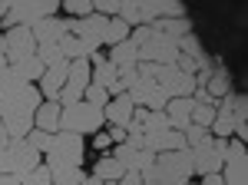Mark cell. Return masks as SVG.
<instances>
[{
  "instance_id": "obj_1",
  "label": "cell",
  "mask_w": 248,
  "mask_h": 185,
  "mask_svg": "<svg viewBox=\"0 0 248 185\" xmlns=\"http://www.w3.org/2000/svg\"><path fill=\"white\" fill-rule=\"evenodd\" d=\"M192 179V152L179 149V152H159L153 166L142 169V182L149 185H186Z\"/></svg>"
},
{
  "instance_id": "obj_2",
  "label": "cell",
  "mask_w": 248,
  "mask_h": 185,
  "mask_svg": "<svg viewBox=\"0 0 248 185\" xmlns=\"http://www.w3.org/2000/svg\"><path fill=\"white\" fill-rule=\"evenodd\" d=\"M79 159H83V136H77V132H60V136H53V146L46 152V162L43 166L50 172V179H57L66 169H77Z\"/></svg>"
},
{
  "instance_id": "obj_3",
  "label": "cell",
  "mask_w": 248,
  "mask_h": 185,
  "mask_svg": "<svg viewBox=\"0 0 248 185\" xmlns=\"http://www.w3.org/2000/svg\"><path fill=\"white\" fill-rule=\"evenodd\" d=\"M60 3H53V0H10V14H7V27L14 30V27H33V23H40V20L53 17L57 14Z\"/></svg>"
},
{
  "instance_id": "obj_4",
  "label": "cell",
  "mask_w": 248,
  "mask_h": 185,
  "mask_svg": "<svg viewBox=\"0 0 248 185\" xmlns=\"http://www.w3.org/2000/svg\"><path fill=\"white\" fill-rule=\"evenodd\" d=\"M103 109H96V106H90L86 99H79L77 106H66V109H60V129L63 132H77V136H83V132H93L103 126Z\"/></svg>"
},
{
  "instance_id": "obj_5",
  "label": "cell",
  "mask_w": 248,
  "mask_h": 185,
  "mask_svg": "<svg viewBox=\"0 0 248 185\" xmlns=\"http://www.w3.org/2000/svg\"><path fill=\"white\" fill-rule=\"evenodd\" d=\"M192 172L202 175H215L225 166V152H229V139H205L199 146H192Z\"/></svg>"
},
{
  "instance_id": "obj_6",
  "label": "cell",
  "mask_w": 248,
  "mask_h": 185,
  "mask_svg": "<svg viewBox=\"0 0 248 185\" xmlns=\"http://www.w3.org/2000/svg\"><path fill=\"white\" fill-rule=\"evenodd\" d=\"M179 60V40L166 37V33H155L139 46V63H162V66H172Z\"/></svg>"
},
{
  "instance_id": "obj_7",
  "label": "cell",
  "mask_w": 248,
  "mask_h": 185,
  "mask_svg": "<svg viewBox=\"0 0 248 185\" xmlns=\"http://www.w3.org/2000/svg\"><path fill=\"white\" fill-rule=\"evenodd\" d=\"M129 99H133V106H142V109H166V103H169V92L162 90L155 79H149V76H139V83L136 86H129Z\"/></svg>"
},
{
  "instance_id": "obj_8",
  "label": "cell",
  "mask_w": 248,
  "mask_h": 185,
  "mask_svg": "<svg viewBox=\"0 0 248 185\" xmlns=\"http://www.w3.org/2000/svg\"><path fill=\"white\" fill-rule=\"evenodd\" d=\"M7 152H10V172L17 175L20 182H23L33 169H40V152L30 146L27 139H10Z\"/></svg>"
},
{
  "instance_id": "obj_9",
  "label": "cell",
  "mask_w": 248,
  "mask_h": 185,
  "mask_svg": "<svg viewBox=\"0 0 248 185\" xmlns=\"http://www.w3.org/2000/svg\"><path fill=\"white\" fill-rule=\"evenodd\" d=\"M225 179L222 185H248V152L245 142H229V152H225Z\"/></svg>"
},
{
  "instance_id": "obj_10",
  "label": "cell",
  "mask_w": 248,
  "mask_h": 185,
  "mask_svg": "<svg viewBox=\"0 0 248 185\" xmlns=\"http://www.w3.org/2000/svg\"><path fill=\"white\" fill-rule=\"evenodd\" d=\"M27 56H37V40L27 27H14L7 33V63H23Z\"/></svg>"
},
{
  "instance_id": "obj_11",
  "label": "cell",
  "mask_w": 248,
  "mask_h": 185,
  "mask_svg": "<svg viewBox=\"0 0 248 185\" xmlns=\"http://www.w3.org/2000/svg\"><path fill=\"white\" fill-rule=\"evenodd\" d=\"M106 23H109L106 17H99V14H90V17L77 20V23H66V30H70L73 37H79V40H90V43H99V46H103V37H106Z\"/></svg>"
},
{
  "instance_id": "obj_12",
  "label": "cell",
  "mask_w": 248,
  "mask_h": 185,
  "mask_svg": "<svg viewBox=\"0 0 248 185\" xmlns=\"http://www.w3.org/2000/svg\"><path fill=\"white\" fill-rule=\"evenodd\" d=\"M142 149H149V152H179V149H189L186 146V136L182 132H175V129H162V132H146V146Z\"/></svg>"
},
{
  "instance_id": "obj_13",
  "label": "cell",
  "mask_w": 248,
  "mask_h": 185,
  "mask_svg": "<svg viewBox=\"0 0 248 185\" xmlns=\"http://www.w3.org/2000/svg\"><path fill=\"white\" fill-rule=\"evenodd\" d=\"M66 79H70V60H60V63H50L46 66V73L40 76V86H43V96H50V99H57V92L66 86Z\"/></svg>"
},
{
  "instance_id": "obj_14",
  "label": "cell",
  "mask_w": 248,
  "mask_h": 185,
  "mask_svg": "<svg viewBox=\"0 0 248 185\" xmlns=\"http://www.w3.org/2000/svg\"><path fill=\"white\" fill-rule=\"evenodd\" d=\"M113 159H116V162H123L126 169H136V172H142V169L153 166L155 152H149V149H133V146H126V142H119V146L113 149Z\"/></svg>"
},
{
  "instance_id": "obj_15",
  "label": "cell",
  "mask_w": 248,
  "mask_h": 185,
  "mask_svg": "<svg viewBox=\"0 0 248 185\" xmlns=\"http://www.w3.org/2000/svg\"><path fill=\"white\" fill-rule=\"evenodd\" d=\"M133 99H129V92H123V96H113L109 103H106V109H103V116L113 123V126H119V129H126L129 123H133Z\"/></svg>"
},
{
  "instance_id": "obj_16",
  "label": "cell",
  "mask_w": 248,
  "mask_h": 185,
  "mask_svg": "<svg viewBox=\"0 0 248 185\" xmlns=\"http://www.w3.org/2000/svg\"><path fill=\"white\" fill-rule=\"evenodd\" d=\"M166 116H169V126L175 132H186L192 126V109H195V99H169V103H166Z\"/></svg>"
},
{
  "instance_id": "obj_17",
  "label": "cell",
  "mask_w": 248,
  "mask_h": 185,
  "mask_svg": "<svg viewBox=\"0 0 248 185\" xmlns=\"http://www.w3.org/2000/svg\"><path fill=\"white\" fill-rule=\"evenodd\" d=\"M30 33H33L37 43H60L70 30H66V23H63V20L46 17V20H40V23H33V27H30Z\"/></svg>"
},
{
  "instance_id": "obj_18",
  "label": "cell",
  "mask_w": 248,
  "mask_h": 185,
  "mask_svg": "<svg viewBox=\"0 0 248 185\" xmlns=\"http://www.w3.org/2000/svg\"><path fill=\"white\" fill-rule=\"evenodd\" d=\"M93 86H103V90H109V96H123V86H119V66L116 63H99L93 66Z\"/></svg>"
},
{
  "instance_id": "obj_19",
  "label": "cell",
  "mask_w": 248,
  "mask_h": 185,
  "mask_svg": "<svg viewBox=\"0 0 248 185\" xmlns=\"http://www.w3.org/2000/svg\"><path fill=\"white\" fill-rule=\"evenodd\" d=\"M93 83V63L90 60H73L70 63V79H66V86H73V90H86Z\"/></svg>"
},
{
  "instance_id": "obj_20",
  "label": "cell",
  "mask_w": 248,
  "mask_h": 185,
  "mask_svg": "<svg viewBox=\"0 0 248 185\" xmlns=\"http://www.w3.org/2000/svg\"><path fill=\"white\" fill-rule=\"evenodd\" d=\"M60 109H63V106H60L57 99H50V103H43V106L37 109L33 123H37V126H40L43 132H53V129L60 126Z\"/></svg>"
},
{
  "instance_id": "obj_21",
  "label": "cell",
  "mask_w": 248,
  "mask_h": 185,
  "mask_svg": "<svg viewBox=\"0 0 248 185\" xmlns=\"http://www.w3.org/2000/svg\"><path fill=\"white\" fill-rule=\"evenodd\" d=\"M109 63H116V66H136V63H139V46L129 43V40L116 43L113 53H109Z\"/></svg>"
},
{
  "instance_id": "obj_22",
  "label": "cell",
  "mask_w": 248,
  "mask_h": 185,
  "mask_svg": "<svg viewBox=\"0 0 248 185\" xmlns=\"http://www.w3.org/2000/svg\"><path fill=\"white\" fill-rule=\"evenodd\" d=\"M126 172H129V169L123 166V162H116L113 155H106V159H99V162H96V179H103V182H116V179H123V175H126Z\"/></svg>"
},
{
  "instance_id": "obj_23",
  "label": "cell",
  "mask_w": 248,
  "mask_h": 185,
  "mask_svg": "<svg viewBox=\"0 0 248 185\" xmlns=\"http://www.w3.org/2000/svg\"><path fill=\"white\" fill-rule=\"evenodd\" d=\"M153 30H155V33H166V37H172V40H182L192 27H189V20L182 17V20H155Z\"/></svg>"
},
{
  "instance_id": "obj_24",
  "label": "cell",
  "mask_w": 248,
  "mask_h": 185,
  "mask_svg": "<svg viewBox=\"0 0 248 185\" xmlns=\"http://www.w3.org/2000/svg\"><path fill=\"white\" fill-rule=\"evenodd\" d=\"M123 40H129V23H123L119 17H113L109 23H106V37H103V43L116 46V43H123Z\"/></svg>"
},
{
  "instance_id": "obj_25",
  "label": "cell",
  "mask_w": 248,
  "mask_h": 185,
  "mask_svg": "<svg viewBox=\"0 0 248 185\" xmlns=\"http://www.w3.org/2000/svg\"><path fill=\"white\" fill-rule=\"evenodd\" d=\"M14 66L23 73V79H27V83H30V79H40V76L46 73V63H43L40 56H27L23 63H14Z\"/></svg>"
},
{
  "instance_id": "obj_26",
  "label": "cell",
  "mask_w": 248,
  "mask_h": 185,
  "mask_svg": "<svg viewBox=\"0 0 248 185\" xmlns=\"http://www.w3.org/2000/svg\"><path fill=\"white\" fill-rule=\"evenodd\" d=\"M20 86H27V79H23V73H20L17 66L10 63L3 73H0V92H10V90H20Z\"/></svg>"
},
{
  "instance_id": "obj_27",
  "label": "cell",
  "mask_w": 248,
  "mask_h": 185,
  "mask_svg": "<svg viewBox=\"0 0 248 185\" xmlns=\"http://www.w3.org/2000/svg\"><path fill=\"white\" fill-rule=\"evenodd\" d=\"M205 92H209L212 99L225 96L229 92V73L225 70H215V76H209V83H205Z\"/></svg>"
},
{
  "instance_id": "obj_28",
  "label": "cell",
  "mask_w": 248,
  "mask_h": 185,
  "mask_svg": "<svg viewBox=\"0 0 248 185\" xmlns=\"http://www.w3.org/2000/svg\"><path fill=\"white\" fill-rule=\"evenodd\" d=\"M179 53H182V56H192V60L199 63V60L205 56V50H202V43H199V37H195V33H186V37L179 40Z\"/></svg>"
},
{
  "instance_id": "obj_29",
  "label": "cell",
  "mask_w": 248,
  "mask_h": 185,
  "mask_svg": "<svg viewBox=\"0 0 248 185\" xmlns=\"http://www.w3.org/2000/svg\"><path fill=\"white\" fill-rule=\"evenodd\" d=\"M119 20L123 23H129V27H142L139 23V3H129V0H119Z\"/></svg>"
},
{
  "instance_id": "obj_30",
  "label": "cell",
  "mask_w": 248,
  "mask_h": 185,
  "mask_svg": "<svg viewBox=\"0 0 248 185\" xmlns=\"http://www.w3.org/2000/svg\"><path fill=\"white\" fill-rule=\"evenodd\" d=\"M83 92H86V103H90V106L106 109V103H109V90H103V86H93V83H90Z\"/></svg>"
},
{
  "instance_id": "obj_31",
  "label": "cell",
  "mask_w": 248,
  "mask_h": 185,
  "mask_svg": "<svg viewBox=\"0 0 248 185\" xmlns=\"http://www.w3.org/2000/svg\"><path fill=\"white\" fill-rule=\"evenodd\" d=\"M212 119H215V106H199L192 109V126H202V129H212Z\"/></svg>"
},
{
  "instance_id": "obj_32",
  "label": "cell",
  "mask_w": 248,
  "mask_h": 185,
  "mask_svg": "<svg viewBox=\"0 0 248 185\" xmlns=\"http://www.w3.org/2000/svg\"><path fill=\"white\" fill-rule=\"evenodd\" d=\"M142 129H146V132H162V129H172V126H169V116H166L162 109H159V112L149 109L146 123H142Z\"/></svg>"
},
{
  "instance_id": "obj_33",
  "label": "cell",
  "mask_w": 248,
  "mask_h": 185,
  "mask_svg": "<svg viewBox=\"0 0 248 185\" xmlns=\"http://www.w3.org/2000/svg\"><path fill=\"white\" fill-rule=\"evenodd\" d=\"M37 56L50 66V63H60L63 60V50H60V43H37Z\"/></svg>"
},
{
  "instance_id": "obj_34",
  "label": "cell",
  "mask_w": 248,
  "mask_h": 185,
  "mask_svg": "<svg viewBox=\"0 0 248 185\" xmlns=\"http://www.w3.org/2000/svg\"><path fill=\"white\" fill-rule=\"evenodd\" d=\"M27 142L37 149V152H50V146H53V136H50V132H43V129H33L30 136H27Z\"/></svg>"
},
{
  "instance_id": "obj_35",
  "label": "cell",
  "mask_w": 248,
  "mask_h": 185,
  "mask_svg": "<svg viewBox=\"0 0 248 185\" xmlns=\"http://www.w3.org/2000/svg\"><path fill=\"white\" fill-rule=\"evenodd\" d=\"M126 146H133V149L146 146V129H142L139 123H129V126H126Z\"/></svg>"
},
{
  "instance_id": "obj_36",
  "label": "cell",
  "mask_w": 248,
  "mask_h": 185,
  "mask_svg": "<svg viewBox=\"0 0 248 185\" xmlns=\"http://www.w3.org/2000/svg\"><path fill=\"white\" fill-rule=\"evenodd\" d=\"M63 7H66L77 20H83V17H90V14H93V0H66Z\"/></svg>"
},
{
  "instance_id": "obj_37",
  "label": "cell",
  "mask_w": 248,
  "mask_h": 185,
  "mask_svg": "<svg viewBox=\"0 0 248 185\" xmlns=\"http://www.w3.org/2000/svg\"><path fill=\"white\" fill-rule=\"evenodd\" d=\"M182 136H186V146H199V142H205V139H212V132L209 129H202V126H189V129L182 132Z\"/></svg>"
},
{
  "instance_id": "obj_38",
  "label": "cell",
  "mask_w": 248,
  "mask_h": 185,
  "mask_svg": "<svg viewBox=\"0 0 248 185\" xmlns=\"http://www.w3.org/2000/svg\"><path fill=\"white\" fill-rule=\"evenodd\" d=\"M79 99H83V92H79V90H73V86H63V90L57 92V103L63 106V109H66V106H77Z\"/></svg>"
},
{
  "instance_id": "obj_39",
  "label": "cell",
  "mask_w": 248,
  "mask_h": 185,
  "mask_svg": "<svg viewBox=\"0 0 248 185\" xmlns=\"http://www.w3.org/2000/svg\"><path fill=\"white\" fill-rule=\"evenodd\" d=\"M50 182H53V179H50L46 166H40V169H33V172H30V175H27L20 185H50Z\"/></svg>"
},
{
  "instance_id": "obj_40",
  "label": "cell",
  "mask_w": 248,
  "mask_h": 185,
  "mask_svg": "<svg viewBox=\"0 0 248 185\" xmlns=\"http://www.w3.org/2000/svg\"><path fill=\"white\" fill-rule=\"evenodd\" d=\"M136 83H139V70H136V66H119V86L129 90Z\"/></svg>"
},
{
  "instance_id": "obj_41",
  "label": "cell",
  "mask_w": 248,
  "mask_h": 185,
  "mask_svg": "<svg viewBox=\"0 0 248 185\" xmlns=\"http://www.w3.org/2000/svg\"><path fill=\"white\" fill-rule=\"evenodd\" d=\"M149 37H153V27H136V30H133V40H129V43L142 46V43H146Z\"/></svg>"
},
{
  "instance_id": "obj_42",
  "label": "cell",
  "mask_w": 248,
  "mask_h": 185,
  "mask_svg": "<svg viewBox=\"0 0 248 185\" xmlns=\"http://www.w3.org/2000/svg\"><path fill=\"white\" fill-rule=\"evenodd\" d=\"M119 185H142V172H136V169H129L123 179H119Z\"/></svg>"
},
{
  "instance_id": "obj_43",
  "label": "cell",
  "mask_w": 248,
  "mask_h": 185,
  "mask_svg": "<svg viewBox=\"0 0 248 185\" xmlns=\"http://www.w3.org/2000/svg\"><path fill=\"white\" fill-rule=\"evenodd\" d=\"M10 172V152H7V146H0V175H7Z\"/></svg>"
},
{
  "instance_id": "obj_44",
  "label": "cell",
  "mask_w": 248,
  "mask_h": 185,
  "mask_svg": "<svg viewBox=\"0 0 248 185\" xmlns=\"http://www.w3.org/2000/svg\"><path fill=\"white\" fill-rule=\"evenodd\" d=\"M109 142H113V139H109V132H103V136H96V149H109Z\"/></svg>"
},
{
  "instance_id": "obj_45",
  "label": "cell",
  "mask_w": 248,
  "mask_h": 185,
  "mask_svg": "<svg viewBox=\"0 0 248 185\" xmlns=\"http://www.w3.org/2000/svg\"><path fill=\"white\" fill-rule=\"evenodd\" d=\"M0 185H20V179L14 172H7V175H0Z\"/></svg>"
},
{
  "instance_id": "obj_46",
  "label": "cell",
  "mask_w": 248,
  "mask_h": 185,
  "mask_svg": "<svg viewBox=\"0 0 248 185\" xmlns=\"http://www.w3.org/2000/svg\"><path fill=\"white\" fill-rule=\"evenodd\" d=\"M202 185H222V175H218V172H215V175H205Z\"/></svg>"
},
{
  "instance_id": "obj_47",
  "label": "cell",
  "mask_w": 248,
  "mask_h": 185,
  "mask_svg": "<svg viewBox=\"0 0 248 185\" xmlns=\"http://www.w3.org/2000/svg\"><path fill=\"white\" fill-rule=\"evenodd\" d=\"M0 146H10V136H7V129H3V123H0Z\"/></svg>"
},
{
  "instance_id": "obj_48",
  "label": "cell",
  "mask_w": 248,
  "mask_h": 185,
  "mask_svg": "<svg viewBox=\"0 0 248 185\" xmlns=\"http://www.w3.org/2000/svg\"><path fill=\"white\" fill-rule=\"evenodd\" d=\"M10 14V0H0V17H7Z\"/></svg>"
},
{
  "instance_id": "obj_49",
  "label": "cell",
  "mask_w": 248,
  "mask_h": 185,
  "mask_svg": "<svg viewBox=\"0 0 248 185\" xmlns=\"http://www.w3.org/2000/svg\"><path fill=\"white\" fill-rule=\"evenodd\" d=\"M142 185H149V182H142Z\"/></svg>"
},
{
  "instance_id": "obj_50",
  "label": "cell",
  "mask_w": 248,
  "mask_h": 185,
  "mask_svg": "<svg viewBox=\"0 0 248 185\" xmlns=\"http://www.w3.org/2000/svg\"><path fill=\"white\" fill-rule=\"evenodd\" d=\"M186 185H192V182H186Z\"/></svg>"
},
{
  "instance_id": "obj_51",
  "label": "cell",
  "mask_w": 248,
  "mask_h": 185,
  "mask_svg": "<svg viewBox=\"0 0 248 185\" xmlns=\"http://www.w3.org/2000/svg\"><path fill=\"white\" fill-rule=\"evenodd\" d=\"M106 185H109V182H106Z\"/></svg>"
}]
</instances>
